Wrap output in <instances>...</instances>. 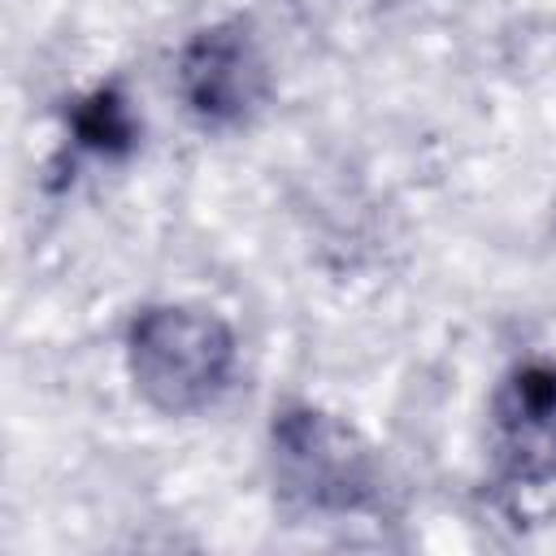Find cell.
Listing matches in <instances>:
<instances>
[{
    "instance_id": "cell-5",
    "label": "cell",
    "mask_w": 556,
    "mask_h": 556,
    "mask_svg": "<svg viewBox=\"0 0 556 556\" xmlns=\"http://www.w3.org/2000/svg\"><path fill=\"white\" fill-rule=\"evenodd\" d=\"M78 139L96 152H122L130 139H135V126H130V113H126V100L113 96V91H100L91 96L83 109H78V122H74Z\"/></svg>"
},
{
    "instance_id": "cell-2",
    "label": "cell",
    "mask_w": 556,
    "mask_h": 556,
    "mask_svg": "<svg viewBox=\"0 0 556 556\" xmlns=\"http://www.w3.org/2000/svg\"><path fill=\"white\" fill-rule=\"evenodd\" d=\"M274 478L287 500L313 513L365 508L378 491L369 447L317 408H287L274 421Z\"/></svg>"
},
{
    "instance_id": "cell-4",
    "label": "cell",
    "mask_w": 556,
    "mask_h": 556,
    "mask_svg": "<svg viewBox=\"0 0 556 556\" xmlns=\"http://www.w3.org/2000/svg\"><path fill=\"white\" fill-rule=\"evenodd\" d=\"M495 452L513 482L556 478V365L534 361L495 391Z\"/></svg>"
},
{
    "instance_id": "cell-6",
    "label": "cell",
    "mask_w": 556,
    "mask_h": 556,
    "mask_svg": "<svg viewBox=\"0 0 556 556\" xmlns=\"http://www.w3.org/2000/svg\"><path fill=\"white\" fill-rule=\"evenodd\" d=\"M352 4H387V0H352Z\"/></svg>"
},
{
    "instance_id": "cell-3",
    "label": "cell",
    "mask_w": 556,
    "mask_h": 556,
    "mask_svg": "<svg viewBox=\"0 0 556 556\" xmlns=\"http://www.w3.org/2000/svg\"><path fill=\"white\" fill-rule=\"evenodd\" d=\"M269 87L265 56L248 39L243 26H213L200 30L178 61V91L195 117L226 126L248 117Z\"/></svg>"
},
{
    "instance_id": "cell-1",
    "label": "cell",
    "mask_w": 556,
    "mask_h": 556,
    "mask_svg": "<svg viewBox=\"0 0 556 556\" xmlns=\"http://www.w3.org/2000/svg\"><path fill=\"white\" fill-rule=\"evenodd\" d=\"M235 369V339L213 313L195 308H148L130 326V374L135 387L161 413L208 408Z\"/></svg>"
}]
</instances>
